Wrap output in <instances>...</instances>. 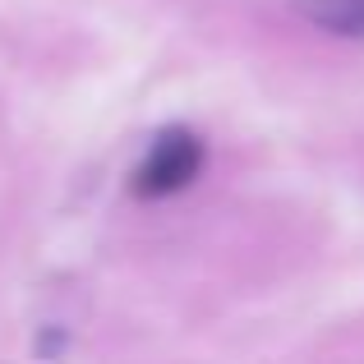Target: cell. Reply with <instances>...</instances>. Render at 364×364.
I'll list each match as a JSON object with an SVG mask.
<instances>
[{"label": "cell", "mask_w": 364, "mask_h": 364, "mask_svg": "<svg viewBox=\"0 0 364 364\" xmlns=\"http://www.w3.org/2000/svg\"><path fill=\"white\" fill-rule=\"evenodd\" d=\"M203 171V143L189 129H161L152 139L148 157L134 171V194L139 198H166L180 194L185 185H194V176Z\"/></svg>", "instance_id": "1"}, {"label": "cell", "mask_w": 364, "mask_h": 364, "mask_svg": "<svg viewBox=\"0 0 364 364\" xmlns=\"http://www.w3.org/2000/svg\"><path fill=\"white\" fill-rule=\"evenodd\" d=\"M300 9L337 37H364V0H300Z\"/></svg>", "instance_id": "2"}]
</instances>
